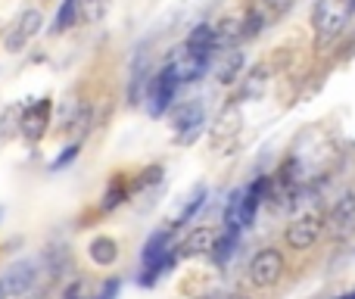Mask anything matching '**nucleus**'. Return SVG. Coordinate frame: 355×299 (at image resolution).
<instances>
[{"instance_id": "a211bd4d", "label": "nucleus", "mask_w": 355, "mask_h": 299, "mask_svg": "<svg viewBox=\"0 0 355 299\" xmlns=\"http://www.w3.org/2000/svg\"><path fill=\"white\" fill-rule=\"evenodd\" d=\"M87 253H91L94 262L106 268V265H112V262L119 259V244H116L112 237H97V240L91 244V250H87Z\"/></svg>"}, {"instance_id": "c756f323", "label": "nucleus", "mask_w": 355, "mask_h": 299, "mask_svg": "<svg viewBox=\"0 0 355 299\" xmlns=\"http://www.w3.org/2000/svg\"><path fill=\"white\" fill-rule=\"evenodd\" d=\"M346 6H349V12H355V0H349V3H346Z\"/></svg>"}, {"instance_id": "aec40b11", "label": "nucleus", "mask_w": 355, "mask_h": 299, "mask_svg": "<svg viewBox=\"0 0 355 299\" xmlns=\"http://www.w3.org/2000/svg\"><path fill=\"white\" fill-rule=\"evenodd\" d=\"M110 10V0H78V19L81 22H100Z\"/></svg>"}, {"instance_id": "f257e3e1", "label": "nucleus", "mask_w": 355, "mask_h": 299, "mask_svg": "<svg viewBox=\"0 0 355 299\" xmlns=\"http://www.w3.org/2000/svg\"><path fill=\"white\" fill-rule=\"evenodd\" d=\"M284 253L277 250V246H265V250H259L256 256L250 259V268H246V275H250V284L259 290H268L275 287L277 281L284 277Z\"/></svg>"}, {"instance_id": "f8f14e48", "label": "nucleus", "mask_w": 355, "mask_h": 299, "mask_svg": "<svg viewBox=\"0 0 355 299\" xmlns=\"http://www.w3.org/2000/svg\"><path fill=\"white\" fill-rule=\"evenodd\" d=\"M184 47H187L190 53L202 56V60H212L215 47H218V35H215V25H209V22L193 25V28H190V35H187V41H184Z\"/></svg>"}, {"instance_id": "2f4dec72", "label": "nucleus", "mask_w": 355, "mask_h": 299, "mask_svg": "<svg viewBox=\"0 0 355 299\" xmlns=\"http://www.w3.org/2000/svg\"><path fill=\"white\" fill-rule=\"evenodd\" d=\"M0 219H3V206H0Z\"/></svg>"}, {"instance_id": "4be33fe9", "label": "nucleus", "mask_w": 355, "mask_h": 299, "mask_svg": "<svg viewBox=\"0 0 355 299\" xmlns=\"http://www.w3.org/2000/svg\"><path fill=\"white\" fill-rule=\"evenodd\" d=\"M122 200H125V184L116 178V181L110 184V190H106V196H103V209H116Z\"/></svg>"}, {"instance_id": "f3484780", "label": "nucleus", "mask_w": 355, "mask_h": 299, "mask_svg": "<svg viewBox=\"0 0 355 299\" xmlns=\"http://www.w3.org/2000/svg\"><path fill=\"white\" fill-rule=\"evenodd\" d=\"M240 69H243V50H227L225 60L218 62V69H215V75H218L221 85H234L240 75Z\"/></svg>"}, {"instance_id": "cd10ccee", "label": "nucleus", "mask_w": 355, "mask_h": 299, "mask_svg": "<svg viewBox=\"0 0 355 299\" xmlns=\"http://www.w3.org/2000/svg\"><path fill=\"white\" fill-rule=\"evenodd\" d=\"M221 299H250V296H243V293H227V296H221Z\"/></svg>"}, {"instance_id": "b1692460", "label": "nucleus", "mask_w": 355, "mask_h": 299, "mask_svg": "<svg viewBox=\"0 0 355 299\" xmlns=\"http://www.w3.org/2000/svg\"><path fill=\"white\" fill-rule=\"evenodd\" d=\"M62 299H94V296H91V290H87L85 281H72L66 287V293H62Z\"/></svg>"}, {"instance_id": "20e7f679", "label": "nucleus", "mask_w": 355, "mask_h": 299, "mask_svg": "<svg viewBox=\"0 0 355 299\" xmlns=\"http://www.w3.org/2000/svg\"><path fill=\"white\" fill-rule=\"evenodd\" d=\"M346 19H349V6H343L340 0H318L315 3V35H318V44H331L343 31Z\"/></svg>"}, {"instance_id": "c85d7f7f", "label": "nucleus", "mask_w": 355, "mask_h": 299, "mask_svg": "<svg viewBox=\"0 0 355 299\" xmlns=\"http://www.w3.org/2000/svg\"><path fill=\"white\" fill-rule=\"evenodd\" d=\"M337 299H355V290H352V293H343V296H337Z\"/></svg>"}, {"instance_id": "7c9ffc66", "label": "nucleus", "mask_w": 355, "mask_h": 299, "mask_svg": "<svg viewBox=\"0 0 355 299\" xmlns=\"http://www.w3.org/2000/svg\"><path fill=\"white\" fill-rule=\"evenodd\" d=\"M3 296H6V290H3V287H0V299H3Z\"/></svg>"}, {"instance_id": "2eb2a0df", "label": "nucleus", "mask_w": 355, "mask_h": 299, "mask_svg": "<svg viewBox=\"0 0 355 299\" xmlns=\"http://www.w3.org/2000/svg\"><path fill=\"white\" fill-rule=\"evenodd\" d=\"M237 234L240 231H227V228H225V234H215V244H212V250H209V256H212L215 265L231 262V256L237 253Z\"/></svg>"}, {"instance_id": "1a4fd4ad", "label": "nucleus", "mask_w": 355, "mask_h": 299, "mask_svg": "<svg viewBox=\"0 0 355 299\" xmlns=\"http://www.w3.org/2000/svg\"><path fill=\"white\" fill-rule=\"evenodd\" d=\"M35 281H37L35 262L22 259V262H12L10 268H6L3 281H0V287L6 290V296H25L31 287H35Z\"/></svg>"}, {"instance_id": "412c9836", "label": "nucleus", "mask_w": 355, "mask_h": 299, "mask_svg": "<svg viewBox=\"0 0 355 299\" xmlns=\"http://www.w3.org/2000/svg\"><path fill=\"white\" fill-rule=\"evenodd\" d=\"M19 122H22V106H6L3 116H0V137H12L19 131Z\"/></svg>"}, {"instance_id": "ddd939ff", "label": "nucleus", "mask_w": 355, "mask_h": 299, "mask_svg": "<svg viewBox=\"0 0 355 299\" xmlns=\"http://www.w3.org/2000/svg\"><path fill=\"white\" fill-rule=\"evenodd\" d=\"M202 122H206V112H202L200 100H187L184 106H178L175 116H172V125H175L178 135H190V131H196Z\"/></svg>"}, {"instance_id": "4468645a", "label": "nucleus", "mask_w": 355, "mask_h": 299, "mask_svg": "<svg viewBox=\"0 0 355 299\" xmlns=\"http://www.w3.org/2000/svg\"><path fill=\"white\" fill-rule=\"evenodd\" d=\"M202 203H206V184H196V187L190 190V196H187V200H184V206L178 209V215L172 219V225H168V228H172V231H175V228L187 225V221L193 219V215L202 209Z\"/></svg>"}, {"instance_id": "423d86ee", "label": "nucleus", "mask_w": 355, "mask_h": 299, "mask_svg": "<svg viewBox=\"0 0 355 299\" xmlns=\"http://www.w3.org/2000/svg\"><path fill=\"white\" fill-rule=\"evenodd\" d=\"M324 228L331 231L334 240H346L355 231V194H343L337 203H334L331 215L324 219Z\"/></svg>"}, {"instance_id": "0eeeda50", "label": "nucleus", "mask_w": 355, "mask_h": 299, "mask_svg": "<svg viewBox=\"0 0 355 299\" xmlns=\"http://www.w3.org/2000/svg\"><path fill=\"white\" fill-rule=\"evenodd\" d=\"M41 25H44V16H41V10H25L22 16H19V22L12 25V31L6 35V41H3V47H6V53H22L25 47H28V41L41 31Z\"/></svg>"}, {"instance_id": "39448f33", "label": "nucleus", "mask_w": 355, "mask_h": 299, "mask_svg": "<svg viewBox=\"0 0 355 299\" xmlns=\"http://www.w3.org/2000/svg\"><path fill=\"white\" fill-rule=\"evenodd\" d=\"M168 69L175 72V78H178V85H193V81H200L202 75H206V69H209V60H202V56H196V53H190L187 47H175V53H172V60L166 62Z\"/></svg>"}, {"instance_id": "5701e85b", "label": "nucleus", "mask_w": 355, "mask_h": 299, "mask_svg": "<svg viewBox=\"0 0 355 299\" xmlns=\"http://www.w3.org/2000/svg\"><path fill=\"white\" fill-rule=\"evenodd\" d=\"M78 150H81V144H72V147H66V150H62V156L56 159L53 165H50V171H62L66 165H72L75 159H78Z\"/></svg>"}, {"instance_id": "473e14b6", "label": "nucleus", "mask_w": 355, "mask_h": 299, "mask_svg": "<svg viewBox=\"0 0 355 299\" xmlns=\"http://www.w3.org/2000/svg\"><path fill=\"white\" fill-rule=\"evenodd\" d=\"M31 299H37V296H31Z\"/></svg>"}, {"instance_id": "6ab92c4d", "label": "nucleus", "mask_w": 355, "mask_h": 299, "mask_svg": "<svg viewBox=\"0 0 355 299\" xmlns=\"http://www.w3.org/2000/svg\"><path fill=\"white\" fill-rule=\"evenodd\" d=\"M78 22V0H62L60 12H56V22H53V31H69L72 25Z\"/></svg>"}, {"instance_id": "393cba45", "label": "nucleus", "mask_w": 355, "mask_h": 299, "mask_svg": "<svg viewBox=\"0 0 355 299\" xmlns=\"http://www.w3.org/2000/svg\"><path fill=\"white\" fill-rule=\"evenodd\" d=\"M156 181H162V165H150V169L141 175L137 187H150V184H156Z\"/></svg>"}, {"instance_id": "9b49d317", "label": "nucleus", "mask_w": 355, "mask_h": 299, "mask_svg": "<svg viewBox=\"0 0 355 299\" xmlns=\"http://www.w3.org/2000/svg\"><path fill=\"white\" fill-rule=\"evenodd\" d=\"M212 244H215V231H212V228H206V225H200V228H193V231H190L187 237L175 246V256L178 259L202 256V253L212 250Z\"/></svg>"}, {"instance_id": "a878e982", "label": "nucleus", "mask_w": 355, "mask_h": 299, "mask_svg": "<svg viewBox=\"0 0 355 299\" xmlns=\"http://www.w3.org/2000/svg\"><path fill=\"white\" fill-rule=\"evenodd\" d=\"M116 293H119V281L112 277V281H106V284H103V290H100V293L94 296V299H116Z\"/></svg>"}, {"instance_id": "9d476101", "label": "nucleus", "mask_w": 355, "mask_h": 299, "mask_svg": "<svg viewBox=\"0 0 355 299\" xmlns=\"http://www.w3.org/2000/svg\"><path fill=\"white\" fill-rule=\"evenodd\" d=\"M265 196H268V178H256L252 184H246V187L240 190V228H252L256 212L265 203Z\"/></svg>"}, {"instance_id": "dca6fc26", "label": "nucleus", "mask_w": 355, "mask_h": 299, "mask_svg": "<svg viewBox=\"0 0 355 299\" xmlns=\"http://www.w3.org/2000/svg\"><path fill=\"white\" fill-rule=\"evenodd\" d=\"M147 85H150V78H147V56H137L135 69H131V81H128V103L131 106L144 100Z\"/></svg>"}, {"instance_id": "7ed1b4c3", "label": "nucleus", "mask_w": 355, "mask_h": 299, "mask_svg": "<svg viewBox=\"0 0 355 299\" xmlns=\"http://www.w3.org/2000/svg\"><path fill=\"white\" fill-rule=\"evenodd\" d=\"M321 231H324V215L318 212V209H306V212H300L293 221H290L287 228V246L290 250H312L315 244H318Z\"/></svg>"}, {"instance_id": "6e6552de", "label": "nucleus", "mask_w": 355, "mask_h": 299, "mask_svg": "<svg viewBox=\"0 0 355 299\" xmlns=\"http://www.w3.org/2000/svg\"><path fill=\"white\" fill-rule=\"evenodd\" d=\"M47 125H50V100H35V103L22 106V122H19V135L25 141H41L47 135Z\"/></svg>"}, {"instance_id": "bb28decb", "label": "nucleus", "mask_w": 355, "mask_h": 299, "mask_svg": "<svg viewBox=\"0 0 355 299\" xmlns=\"http://www.w3.org/2000/svg\"><path fill=\"white\" fill-rule=\"evenodd\" d=\"M262 3H268L271 10H287V6H293V0H262Z\"/></svg>"}, {"instance_id": "f03ea898", "label": "nucleus", "mask_w": 355, "mask_h": 299, "mask_svg": "<svg viewBox=\"0 0 355 299\" xmlns=\"http://www.w3.org/2000/svg\"><path fill=\"white\" fill-rule=\"evenodd\" d=\"M175 94H178V78H175V72H172L168 66H162L159 72L150 78L147 94H144V100H147V112H150L153 119L166 116V112L172 110V103H175Z\"/></svg>"}]
</instances>
